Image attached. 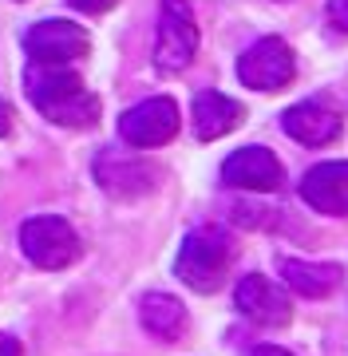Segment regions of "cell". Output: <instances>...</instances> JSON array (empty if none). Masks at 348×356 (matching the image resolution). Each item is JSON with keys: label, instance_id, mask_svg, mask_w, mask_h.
Instances as JSON below:
<instances>
[{"label": "cell", "instance_id": "6da1fadb", "mask_svg": "<svg viewBox=\"0 0 348 356\" xmlns=\"http://www.w3.org/2000/svg\"><path fill=\"white\" fill-rule=\"evenodd\" d=\"M28 99L36 103V111L44 119H52L60 127H91L99 119V95L72 72V67H44L32 64L28 67Z\"/></svg>", "mask_w": 348, "mask_h": 356}, {"label": "cell", "instance_id": "7a4b0ae2", "mask_svg": "<svg viewBox=\"0 0 348 356\" xmlns=\"http://www.w3.org/2000/svg\"><path fill=\"white\" fill-rule=\"evenodd\" d=\"M230 257H233L230 242L222 238L218 229H194L179 250L174 273H179L194 293H214V289H222V281H226Z\"/></svg>", "mask_w": 348, "mask_h": 356}, {"label": "cell", "instance_id": "3957f363", "mask_svg": "<svg viewBox=\"0 0 348 356\" xmlns=\"http://www.w3.org/2000/svg\"><path fill=\"white\" fill-rule=\"evenodd\" d=\"M20 245H24V257L40 269H64L79 257V234L56 214L28 218L20 226Z\"/></svg>", "mask_w": 348, "mask_h": 356}, {"label": "cell", "instance_id": "277c9868", "mask_svg": "<svg viewBox=\"0 0 348 356\" xmlns=\"http://www.w3.org/2000/svg\"><path fill=\"white\" fill-rule=\"evenodd\" d=\"M198 51V24L194 8L186 0H163L158 8V40H155V64L163 72H182Z\"/></svg>", "mask_w": 348, "mask_h": 356}, {"label": "cell", "instance_id": "5b68a950", "mask_svg": "<svg viewBox=\"0 0 348 356\" xmlns=\"http://www.w3.org/2000/svg\"><path fill=\"white\" fill-rule=\"evenodd\" d=\"M297 76V64H293V51L289 44L277 36H265L258 44L238 56V79L245 88H258V91H281L289 88V79Z\"/></svg>", "mask_w": 348, "mask_h": 356}, {"label": "cell", "instance_id": "8992f818", "mask_svg": "<svg viewBox=\"0 0 348 356\" xmlns=\"http://www.w3.org/2000/svg\"><path fill=\"white\" fill-rule=\"evenodd\" d=\"M24 48L32 56V64L67 67L91 51V36L79 24H67V20H40V24L28 28Z\"/></svg>", "mask_w": 348, "mask_h": 356}, {"label": "cell", "instance_id": "52a82bcc", "mask_svg": "<svg viewBox=\"0 0 348 356\" xmlns=\"http://www.w3.org/2000/svg\"><path fill=\"white\" fill-rule=\"evenodd\" d=\"M119 135L131 147H163L179 135V107L174 99L158 95V99H142L135 103L123 119H119Z\"/></svg>", "mask_w": 348, "mask_h": 356}, {"label": "cell", "instance_id": "ba28073f", "mask_svg": "<svg viewBox=\"0 0 348 356\" xmlns=\"http://www.w3.org/2000/svg\"><path fill=\"white\" fill-rule=\"evenodd\" d=\"M222 182L233 191H277L281 186V163L265 147H242L222 166Z\"/></svg>", "mask_w": 348, "mask_h": 356}, {"label": "cell", "instance_id": "9c48e42d", "mask_svg": "<svg viewBox=\"0 0 348 356\" xmlns=\"http://www.w3.org/2000/svg\"><path fill=\"white\" fill-rule=\"evenodd\" d=\"M233 305L242 309V317L258 321V325H270V329H281L289 325L293 317V305H289V297H285L270 277H242L238 293H233Z\"/></svg>", "mask_w": 348, "mask_h": 356}, {"label": "cell", "instance_id": "30bf717a", "mask_svg": "<svg viewBox=\"0 0 348 356\" xmlns=\"http://www.w3.org/2000/svg\"><path fill=\"white\" fill-rule=\"evenodd\" d=\"M301 198L317 214H348V163H321L301 178Z\"/></svg>", "mask_w": 348, "mask_h": 356}, {"label": "cell", "instance_id": "8fae6325", "mask_svg": "<svg viewBox=\"0 0 348 356\" xmlns=\"http://www.w3.org/2000/svg\"><path fill=\"white\" fill-rule=\"evenodd\" d=\"M281 127L289 139L305 143V147H324L340 135V115L324 103H297L281 115Z\"/></svg>", "mask_w": 348, "mask_h": 356}, {"label": "cell", "instance_id": "7c38bea8", "mask_svg": "<svg viewBox=\"0 0 348 356\" xmlns=\"http://www.w3.org/2000/svg\"><path fill=\"white\" fill-rule=\"evenodd\" d=\"M242 103L230 99V95H218V91H198L194 95V135L202 143H214L222 135L242 127Z\"/></svg>", "mask_w": 348, "mask_h": 356}, {"label": "cell", "instance_id": "4fadbf2b", "mask_svg": "<svg viewBox=\"0 0 348 356\" xmlns=\"http://www.w3.org/2000/svg\"><path fill=\"white\" fill-rule=\"evenodd\" d=\"M139 317L151 337H158V341H167V344L182 341V332H186V309L170 293H147L139 301Z\"/></svg>", "mask_w": 348, "mask_h": 356}, {"label": "cell", "instance_id": "5bb4252c", "mask_svg": "<svg viewBox=\"0 0 348 356\" xmlns=\"http://www.w3.org/2000/svg\"><path fill=\"white\" fill-rule=\"evenodd\" d=\"M281 277L289 289L301 297H329L340 285V266L333 261H301V257H281Z\"/></svg>", "mask_w": 348, "mask_h": 356}, {"label": "cell", "instance_id": "9a60e30c", "mask_svg": "<svg viewBox=\"0 0 348 356\" xmlns=\"http://www.w3.org/2000/svg\"><path fill=\"white\" fill-rule=\"evenodd\" d=\"M329 24L336 32H348V0H329Z\"/></svg>", "mask_w": 348, "mask_h": 356}, {"label": "cell", "instance_id": "2e32d148", "mask_svg": "<svg viewBox=\"0 0 348 356\" xmlns=\"http://www.w3.org/2000/svg\"><path fill=\"white\" fill-rule=\"evenodd\" d=\"M72 8H79V13H107L115 0H67Z\"/></svg>", "mask_w": 348, "mask_h": 356}, {"label": "cell", "instance_id": "e0dca14e", "mask_svg": "<svg viewBox=\"0 0 348 356\" xmlns=\"http://www.w3.org/2000/svg\"><path fill=\"white\" fill-rule=\"evenodd\" d=\"M0 356H20V341L8 337V332H0Z\"/></svg>", "mask_w": 348, "mask_h": 356}, {"label": "cell", "instance_id": "ac0fdd59", "mask_svg": "<svg viewBox=\"0 0 348 356\" xmlns=\"http://www.w3.org/2000/svg\"><path fill=\"white\" fill-rule=\"evenodd\" d=\"M8 119H13V115H8V103L0 99V135H8Z\"/></svg>", "mask_w": 348, "mask_h": 356}, {"label": "cell", "instance_id": "d6986e66", "mask_svg": "<svg viewBox=\"0 0 348 356\" xmlns=\"http://www.w3.org/2000/svg\"><path fill=\"white\" fill-rule=\"evenodd\" d=\"M254 356H289V353H285V348H273V344H265V348H258Z\"/></svg>", "mask_w": 348, "mask_h": 356}]
</instances>
